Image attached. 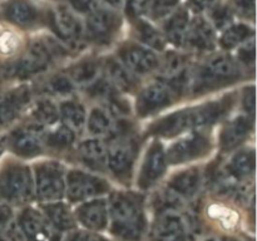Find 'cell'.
Wrapping results in <instances>:
<instances>
[{
    "label": "cell",
    "mask_w": 257,
    "mask_h": 241,
    "mask_svg": "<svg viewBox=\"0 0 257 241\" xmlns=\"http://www.w3.org/2000/svg\"><path fill=\"white\" fill-rule=\"evenodd\" d=\"M65 73L72 79L75 87L85 88L102 74V60L93 57L82 58L69 65Z\"/></svg>",
    "instance_id": "cell-26"
},
{
    "label": "cell",
    "mask_w": 257,
    "mask_h": 241,
    "mask_svg": "<svg viewBox=\"0 0 257 241\" xmlns=\"http://www.w3.org/2000/svg\"><path fill=\"white\" fill-rule=\"evenodd\" d=\"M218 0H190V8L196 13H202L207 9H212L217 5Z\"/></svg>",
    "instance_id": "cell-48"
},
{
    "label": "cell",
    "mask_w": 257,
    "mask_h": 241,
    "mask_svg": "<svg viewBox=\"0 0 257 241\" xmlns=\"http://www.w3.org/2000/svg\"><path fill=\"white\" fill-rule=\"evenodd\" d=\"M211 19H212V27L217 28V29H223L232 22V10L228 7L215 5L211 12Z\"/></svg>",
    "instance_id": "cell-41"
},
{
    "label": "cell",
    "mask_w": 257,
    "mask_h": 241,
    "mask_svg": "<svg viewBox=\"0 0 257 241\" xmlns=\"http://www.w3.org/2000/svg\"><path fill=\"white\" fill-rule=\"evenodd\" d=\"M78 136L73 133L69 128L63 126L62 123L54 125L53 127H49V130H45L44 133V143L47 150L53 151H67L70 147H73L77 141Z\"/></svg>",
    "instance_id": "cell-34"
},
{
    "label": "cell",
    "mask_w": 257,
    "mask_h": 241,
    "mask_svg": "<svg viewBox=\"0 0 257 241\" xmlns=\"http://www.w3.org/2000/svg\"><path fill=\"white\" fill-rule=\"evenodd\" d=\"M73 9L83 14H90L99 8H105L102 5L100 0H69Z\"/></svg>",
    "instance_id": "cell-43"
},
{
    "label": "cell",
    "mask_w": 257,
    "mask_h": 241,
    "mask_svg": "<svg viewBox=\"0 0 257 241\" xmlns=\"http://www.w3.org/2000/svg\"><path fill=\"white\" fill-rule=\"evenodd\" d=\"M53 33L69 48L79 47L84 39V27L80 20L65 7H55L48 14Z\"/></svg>",
    "instance_id": "cell-16"
},
{
    "label": "cell",
    "mask_w": 257,
    "mask_h": 241,
    "mask_svg": "<svg viewBox=\"0 0 257 241\" xmlns=\"http://www.w3.org/2000/svg\"><path fill=\"white\" fill-rule=\"evenodd\" d=\"M100 2H102V5H105V8H107V5H108V8H109V9H112V8L119 7L120 3H122V0H100Z\"/></svg>",
    "instance_id": "cell-49"
},
{
    "label": "cell",
    "mask_w": 257,
    "mask_h": 241,
    "mask_svg": "<svg viewBox=\"0 0 257 241\" xmlns=\"http://www.w3.org/2000/svg\"><path fill=\"white\" fill-rule=\"evenodd\" d=\"M241 104L246 114L250 117H255V87L251 85L243 90L242 98H241Z\"/></svg>",
    "instance_id": "cell-44"
},
{
    "label": "cell",
    "mask_w": 257,
    "mask_h": 241,
    "mask_svg": "<svg viewBox=\"0 0 257 241\" xmlns=\"http://www.w3.org/2000/svg\"><path fill=\"white\" fill-rule=\"evenodd\" d=\"M13 222V208L8 202H0V235Z\"/></svg>",
    "instance_id": "cell-46"
},
{
    "label": "cell",
    "mask_w": 257,
    "mask_h": 241,
    "mask_svg": "<svg viewBox=\"0 0 257 241\" xmlns=\"http://www.w3.org/2000/svg\"><path fill=\"white\" fill-rule=\"evenodd\" d=\"M120 27V18L109 8H99L88 14L84 27L85 40L95 45H108L113 42Z\"/></svg>",
    "instance_id": "cell-12"
},
{
    "label": "cell",
    "mask_w": 257,
    "mask_h": 241,
    "mask_svg": "<svg viewBox=\"0 0 257 241\" xmlns=\"http://www.w3.org/2000/svg\"><path fill=\"white\" fill-rule=\"evenodd\" d=\"M255 173V151L253 148L238 150L226 165V177L237 182L247 181Z\"/></svg>",
    "instance_id": "cell-27"
},
{
    "label": "cell",
    "mask_w": 257,
    "mask_h": 241,
    "mask_svg": "<svg viewBox=\"0 0 257 241\" xmlns=\"http://www.w3.org/2000/svg\"><path fill=\"white\" fill-rule=\"evenodd\" d=\"M117 120L104 107L98 105L87 114L85 130L92 137L109 138L114 132Z\"/></svg>",
    "instance_id": "cell-29"
},
{
    "label": "cell",
    "mask_w": 257,
    "mask_h": 241,
    "mask_svg": "<svg viewBox=\"0 0 257 241\" xmlns=\"http://www.w3.org/2000/svg\"><path fill=\"white\" fill-rule=\"evenodd\" d=\"M4 15L17 27L30 29L40 23V13L28 0H10L4 8Z\"/></svg>",
    "instance_id": "cell-24"
},
{
    "label": "cell",
    "mask_w": 257,
    "mask_h": 241,
    "mask_svg": "<svg viewBox=\"0 0 257 241\" xmlns=\"http://www.w3.org/2000/svg\"><path fill=\"white\" fill-rule=\"evenodd\" d=\"M168 167L166 147L161 141H153L146 150L145 157L137 175V186L141 190L155 187L166 175Z\"/></svg>",
    "instance_id": "cell-15"
},
{
    "label": "cell",
    "mask_w": 257,
    "mask_h": 241,
    "mask_svg": "<svg viewBox=\"0 0 257 241\" xmlns=\"http://www.w3.org/2000/svg\"><path fill=\"white\" fill-rule=\"evenodd\" d=\"M136 20L137 22H136L135 27V37L137 43L155 50V52H163L166 49L167 42L162 33L158 32L150 23L138 19Z\"/></svg>",
    "instance_id": "cell-35"
},
{
    "label": "cell",
    "mask_w": 257,
    "mask_h": 241,
    "mask_svg": "<svg viewBox=\"0 0 257 241\" xmlns=\"http://www.w3.org/2000/svg\"><path fill=\"white\" fill-rule=\"evenodd\" d=\"M29 122L49 128L59 122V107L53 98L42 97L35 100L29 109Z\"/></svg>",
    "instance_id": "cell-30"
},
{
    "label": "cell",
    "mask_w": 257,
    "mask_h": 241,
    "mask_svg": "<svg viewBox=\"0 0 257 241\" xmlns=\"http://www.w3.org/2000/svg\"><path fill=\"white\" fill-rule=\"evenodd\" d=\"M235 12L245 18H253L255 15V0H233Z\"/></svg>",
    "instance_id": "cell-45"
},
{
    "label": "cell",
    "mask_w": 257,
    "mask_h": 241,
    "mask_svg": "<svg viewBox=\"0 0 257 241\" xmlns=\"http://www.w3.org/2000/svg\"><path fill=\"white\" fill-rule=\"evenodd\" d=\"M0 151H2V145H0Z\"/></svg>",
    "instance_id": "cell-51"
},
{
    "label": "cell",
    "mask_w": 257,
    "mask_h": 241,
    "mask_svg": "<svg viewBox=\"0 0 257 241\" xmlns=\"http://www.w3.org/2000/svg\"><path fill=\"white\" fill-rule=\"evenodd\" d=\"M233 103L235 97L230 94L202 104L181 108L153 122L147 128V132L155 137L173 138L190 131L210 127L228 114Z\"/></svg>",
    "instance_id": "cell-1"
},
{
    "label": "cell",
    "mask_w": 257,
    "mask_h": 241,
    "mask_svg": "<svg viewBox=\"0 0 257 241\" xmlns=\"http://www.w3.org/2000/svg\"><path fill=\"white\" fill-rule=\"evenodd\" d=\"M75 221L89 231H103L108 227V200L103 197L80 202L74 212Z\"/></svg>",
    "instance_id": "cell-18"
},
{
    "label": "cell",
    "mask_w": 257,
    "mask_h": 241,
    "mask_svg": "<svg viewBox=\"0 0 257 241\" xmlns=\"http://www.w3.org/2000/svg\"><path fill=\"white\" fill-rule=\"evenodd\" d=\"M253 38V29L247 24H230L225 28L222 35H221L218 44L223 50L237 49L240 45L246 43L247 40Z\"/></svg>",
    "instance_id": "cell-36"
},
{
    "label": "cell",
    "mask_w": 257,
    "mask_h": 241,
    "mask_svg": "<svg viewBox=\"0 0 257 241\" xmlns=\"http://www.w3.org/2000/svg\"><path fill=\"white\" fill-rule=\"evenodd\" d=\"M187 62L188 58L186 54L167 52L163 57H160V67H158L157 73H160L161 79L170 80L188 70Z\"/></svg>",
    "instance_id": "cell-37"
},
{
    "label": "cell",
    "mask_w": 257,
    "mask_h": 241,
    "mask_svg": "<svg viewBox=\"0 0 257 241\" xmlns=\"http://www.w3.org/2000/svg\"><path fill=\"white\" fill-rule=\"evenodd\" d=\"M68 241H107L102 235L95 231H75L69 236Z\"/></svg>",
    "instance_id": "cell-47"
},
{
    "label": "cell",
    "mask_w": 257,
    "mask_h": 241,
    "mask_svg": "<svg viewBox=\"0 0 257 241\" xmlns=\"http://www.w3.org/2000/svg\"><path fill=\"white\" fill-rule=\"evenodd\" d=\"M241 67H253L255 64V42L252 39L247 40L237 48V54L233 55Z\"/></svg>",
    "instance_id": "cell-39"
},
{
    "label": "cell",
    "mask_w": 257,
    "mask_h": 241,
    "mask_svg": "<svg viewBox=\"0 0 257 241\" xmlns=\"http://www.w3.org/2000/svg\"><path fill=\"white\" fill-rule=\"evenodd\" d=\"M203 185V172L198 167H190L175 173L168 181L171 188L181 198H192L200 192Z\"/></svg>",
    "instance_id": "cell-23"
},
{
    "label": "cell",
    "mask_w": 257,
    "mask_h": 241,
    "mask_svg": "<svg viewBox=\"0 0 257 241\" xmlns=\"http://www.w3.org/2000/svg\"><path fill=\"white\" fill-rule=\"evenodd\" d=\"M206 241H216V240H215V238H207Z\"/></svg>",
    "instance_id": "cell-50"
},
{
    "label": "cell",
    "mask_w": 257,
    "mask_h": 241,
    "mask_svg": "<svg viewBox=\"0 0 257 241\" xmlns=\"http://www.w3.org/2000/svg\"><path fill=\"white\" fill-rule=\"evenodd\" d=\"M180 95L181 93L167 80H155L138 92L135 110L138 117L147 118L175 104Z\"/></svg>",
    "instance_id": "cell-9"
},
{
    "label": "cell",
    "mask_w": 257,
    "mask_h": 241,
    "mask_svg": "<svg viewBox=\"0 0 257 241\" xmlns=\"http://www.w3.org/2000/svg\"><path fill=\"white\" fill-rule=\"evenodd\" d=\"M27 241H60V233L42 210L27 207L17 221Z\"/></svg>",
    "instance_id": "cell-17"
},
{
    "label": "cell",
    "mask_w": 257,
    "mask_h": 241,
    "mask_svg": "<svg viewBox=\"0 0 257 241\" xmlns=\"http://www.w3.org/2000/svg\"><path fill=\"white\" fill-rule=\"evenodd\" d=\"M188 25H190V17H188V13L186 10L181 9L173 15H171L163 25L162 34L166 42L171 43L177 48H182Z\"/></svg>",
    "instance_id": "cell-33"
},
{
    "label": "cell",
    "mask_w": 257,
    "mask_h": 241,
    "mask_svg": "<svg viewBox=\"0 0 257 241\" xmlns=\"http://www.w3.org/2000/svg\"><path fill=\"white\" fill-rule=\"evenodd\" d=\"M110 232L122 241H141L147 228L145 201L140 193L114 192L108 200Z\"/></svg>",
    "instance_id": "cell-2"
},
{
    "label": "cell",
    "mask_w": 257,
    "mask_h": 241,
    "mask_svg": "<svg viewBox=\"0 0 257 241\" xmlns=\"http://www.w3.org/2000/svg\"><path fill=\"white\" fill-rule=\"evenodd\" d=\"M42 211L59 232L73 230L77 225L74 213L70 211L67 203L62 202L60 200L43 203Z\"/></svg>",
    "instance_id": "cell-31"
},
{
    "label": "cell",
    "mask_w": 257,
    "mask_h": 241,
    "mask_svg": "<svg viewBox=\"0 0 257 241\" xmlns=\"http://www.w3.org/2000/svg\"><path fill=\"white\" fill-rule=\"evenodd\" d=\"M212 140L207 132L193 130L178 136L177 140L166 148L168 165L178 166L191 163L210 155Z\"/></svg>",
    "instance_id": "cell-7"
},
{
    "label": "cell",
    "mask_w": 257,
    "mask_h": 241,
    "mask_svg": "<svg viewBox=\"0 0 257 241\" xmlns=\"http://www.w3.org/2000/svg\"><path fill=\"white\" fill-rule=\"evenodd\" d=\"M153 0H127L125 14L131 19H140L142 15L150 13Z\"/></svg>",
    "instance_id": "cell-42"
},
{
    "label": "cell",
    "mask_w": 257,
    "mask_h": 241,
    "mask_svg": "<svg viewBox=\"0 0 257 241\" xmlns=\"http://www.w3.org/2000/svg\"><path fill=\"white\" fill-rule=\"evenodd\" d=\"M47 128L28 122L13 131L8 138V145L13 153L22 158H34L47 151L44 133Z\"/></svg>",
    "instance_id": "cell-14"
},
{
    "label": "cell",
    "mask_w": 257,
    "mask_h": 241,
    "mask_svg": "<svg viewBox=\"0 0 257 241\" xmlns=\"http://www.w3.org/2000/svg\"><path fill=\"white\" fill-rule=\"evenodd\" d=\"M216 45L217 38L211 23L203 18H196L190 22L182 48L193 53H210L215 50Z\"/></svg>",
    "instance_id": "cell-19"
},
{
    "label": "cell",
    "mask_w": 257,
    "mask_h": 241,
    "mask_svg": "<svg viewBox=\"0 0 257 241\" xmlns=\"http://www.w3.org/2000/svg\"><path fill=\"white\" fill-rule=\"evenodd\" d=\"M151 241H192V231L187 217L178 210L158 212L151 230Z\"/></svg>",
    "instance_id": "cell-13"
},
{
    "label": "cell",
    "mask_w": 257,
    "mask_h": 241,
    "mask_svg": "<svg viewBox=\"0 0 257 241\" xmlns=\"http://www.w3.org/2000/svg\"><path fill=\"white\" fill-rule=\"evenodd\" d=\"M40 92L49 98H70L77 92V87L65 72L50 74L40 84Z\"/></svg>",
    "instance_id": "cell-32"
},
{
    "label": "cell",
    "mask_w": 257,
    "mask_h": 241,
    "mask_svg": "<svg viewBox=\"0 0 257 241\" xmlns=\"http://www.w3.org/2000/svg\"><path fill=\"white\" fill-rule=\"evenodd\" d=\"M65 170L58 161H44L35 165L33 172L34 197L40 202L59 201L65 196Z\"/></svg>",
    "instance_id": "cell-6"
},
{
    "label": "cell",
    "mask_w": 257,
    "mask_h": 241,
    "mask_svg": "<svg viewBox=\"0 0 257 241\" xmlns=\"http://www.w3.org/2000/svg\"><path fill=\"white\" fill-rule=\"evenodd\" d=\"M68 55L67 47L60 40L49 37L35 39L23 50L13 65L12 75L18 79H28L47 72L54 63Z\"/></svg>",
    "instance_id": "cell-4"
},
{
    "label": "cell",
    "mask_w": 257,
    "mask_h": 241,
    "mask_svg": "<svg viewBox=\"0 0 257 241\" xmlns=\"http://www.w3.org/2000/svg\"><path fill=\"white\" fill-rule=\"evenodd\" d=\"M102 74L112 83L113 87L120 93H133L138 89V79L131 73L117 57H109L102 60Z\"/></svg>",
    "instance_id": "cell-22"
},
{
    "label": "cell",
    "mask_w": 257,
    "mask_h": 241,
    "mask_svg": "<svg viewBox=\"0 0 257 241\" xmlns=\"http://www.w3.org/2000/svg\"><path fill=\"white\" fill-rule=\"evenodd\" d=\"M178 0H153L151 7V15L155 20L165 19L177 7Z\"/></svg>",
    "instance_id": "cell-40"
},
{
    "label": "cell",
    "mask_w": 257,
    "mask_h": 241,
    "mask_svg": "<svg viewBox=\"0 0 257 241\" xmlns=\"http://www.w3.org/2000/svg\"><path fill=\"white\" fill-rule=\"evenodd\" d=\"M117 59L136 77H147L157 73L160 55L157 52L137 42H125L118 47Z\"/></svg>",
    "instance_id": "cell-11"
},
{
    "label": "cell",
    "mask_w": 257,
    "mask_h": 241,
    "mask_svg": "<svg viewBox=\"0 0 257 241\" xmlns=\"http://www.w3.org/2000/svg\"><path fill=\"white\" fill-rule=\"evenodd\" d=\"M135 133L115 136L107 140V172L123 183L130 182L135 172L140 150V142Z\"/></svg>",
    "instance_id": "cell-5"
},
{
    "label": "cell",
    "mask_w": 257,
    "mask_h": 241,
    "mask_svg": "<svg viewBox=\"0 0 257 241\" xmlns=\"http://www.w3.org/2000/svg\"><path fill=\"white\" fill-rule=\"evenodd\" d=\"M243 68L233 55L215 53L190 72V90L193 95H201L227 87L241 79Z\"/></svg>",
    "instance_id": "cell-3"
},
{
    "label": "cell",
    "mask_w": 257,
    "mask_h": 241,
    "mask_svg": "<svg viewBox=\"0 0 257 241\" xmlns=\"http://www.w3.org/2000/svg\"><path fill=\"white\" fill-rule=\"evenodd\" d=\"M109 183L94 172L69 170L65 173V196L70 202L80 203L102 197L109 191Z\"/></svg>",
    "instance_id": "cell-10"
},
{
    "label": "cell",
    "mask_w": 257,
    "mask_h": 241,
    "mask_svg": "<svg viewBox=\"0 0 257 241\" xmlns=\"http://www.w3.org/2000/svg\"><path fill=\"white\" fill-rule=\"evenodd\" d=\"M59 107V122L69 128L77 136L85 131L87 123V109L84 104L75 98H65L58 104Z\"/></svg>",
    "instance_id": "cell-25"
},
{
    "label": "cell",
    "mask_w": 257,
    "mask_h": 241,
    "mask_svg": "<svg viewBox=\"0 0 257 241\" xmlns=\"http://www.w3.org/2000/svg\"><path fill=\"white\" fill-rule=\"evenodd\" d=\"M75 158L92 172L107 171V143L98 137H89L78 143Z\"/></svg>",
    "instance_id": "cell-21"
},
{
    "label": "cell",
    "mask_w": 257,
    "mask_h": 241,
    "mask_svg": "<svg viewBox=\"0 0 257 241\" xmlns=\"http://www.w3.org/2000/svg\"><path fill=\"white\" fill-rule=\"evenodd\" d=\"M34 197L33 172L27 165L13 163L0 175V198L8 203H24Z\"/></svg>",
    "instance_id": "cell-8"
},
{
    "label": "cell",
    "mask_w": 257,
    "mask_h": 241,
    "mask_svg": "<svg viewBox=\"0 0 257 241\" xmlns=\"http://www.w3.org/2000/svg\"><path fill=\"white\" fill-rule=\"evenodd\" d=\"M30 102V90L18 88L0 99V125H7L18 117Z\"/></svg>",
    "instance_id": "cell-28"
},
{
    "label": "cell",
    "mask_w": 257,
    "mask_h": 241,
    "mask_svg": "<svg viewBox=\"0 0 257 241\" xmlns=\"http://www.w3.org/2000/svg\"><path fill=\"white\" fill-rule=\"evenodd\" d=\"M25 49L23 47V40L17 33L3 32L0 33V55L4 58H14Z\"/></svg>",
    "instance_id": "cell-38"
},
{
    "label": "cell",
    "mask_w": 257,
    "mask_h": 241,
    "mask_svg": "<svg viewBox=\"0 0 257 241\" xmlns=\"http://www.w3.org/2000/svg\"><path fill=\"white\" fill-rule=\"evenodd\" d=\"M253 130V118L248 114H238L223 125L218 136L221 151L230 152L242 145Z\"/></svg>",
    "instance_id": "cell-20"
}]
</instances>
